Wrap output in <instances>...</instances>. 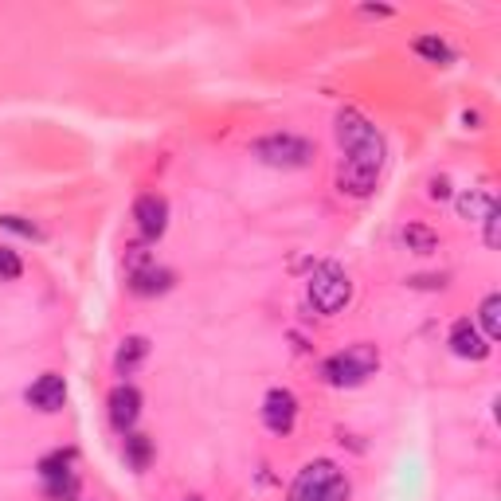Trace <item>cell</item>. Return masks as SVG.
<instances>
[{"instance_id":"9c48e42d","label":"cell","mask_w":501,"mask_h":501,"mask_svg":"<svg viewBox=\"0 0 501 501\" xmlns=\"http://www.w3.org/2000/svg\"><path fill=\"white\" fill-rule=\"evenodd\" d=\"M450 353L462 357V360H486L490 357V341L478 333L474 321H458L455 329H450Z\"/></svg>"},{"instance_id":"7402d4cb","label":"cell","mask_w":501,"mask_h":501,"mask_svg":"<svg viewBox=\"0 0 501 501\" xmlns=\"http://www.w3.org/2000/svg\"><path fill=\"white\" fill-rule=\"evenodd\" d=\"M0 228L16 231V235H28V240H40V228H35V223H28L24 216H0Z\"/></svg>"},{"instance_id":"52a82bcc","label":"cell","mask_w":501,"mask_h":501,"mask_svg":"<svg viewBox=\"0 0 501 501\" xmlns=\"http://www.w3.org/2000/svg\"><path fill=\"white\" fill-rule=\"evenodd\" d=\"M372 137H380V133H376V125L365 114H357V110H341V114H337V142L345 145V153L368 145Z\"/></svg>"},{"instance_id":"30bf717a","label":"cell","mask_w":501,"mask_h":501,"mask_svg":"<svg viewBox=\"0 0 501 501\" xmlns=\"http://www.w3.org/2000/svg\"><path fill=\"white\" fill-rule=\"evenodd\" d=\"M376 177H380V169L360 165V161H345L341 172H337V188H341L345 196H368L376 188Z\"/></svg>"},{"instance_id":"ba28073f","label":"cell","mask_w":501,"mask_h":501,"mask_svg":"<svg viewBox=\"0 0 501 501\" xmlns=\"http://www.w3.org/2000/svg\"><path fill=\"white\" fill-rule=\"evenodd\" d=\"M137 416H142V392H137L133 384H118L114 392H110V423H114L118 431H130Z\"/></svg>"},{"instance_id":"8992f818","label":"cell","mask_w":501,"mask_h":501,"mask_svg":"<svg viewBox=\"0 0 501 501\" xmlns=\"http://www.w3.org/2000/svg\"><path fill=\"white\" fill-rule=\"evenodd\" d=\"M133 223H137V231H142L145 240H157V235H165V228H169V204H165V196H157V192L137 196Z\"/></svg>"},{"instance_id":"ac0fdd59","label":"cell","mask_w":501,"mask_h":501,"mask_svg":"<svg viewBox=\"0 0 501 501\" xmlns=\"http://www.w3.org/2000/svg\"><path fill=\"white\" fill-rule=\"evenodd\" d=\"M416 55L431 59V63H450V59H455L450 44H443L438 35H419V40H416Z\"/></svg>"},{"instance_id":"2e32d148","label":"cell","mask_w":501,"mask_h":501,"mask_svg":"<svg viewBox=\"0 0 501 501\" xmlns=\"http://www.w3.org/2000/svg\"><path fill=\"white\" fill-rule=\"evenodd\" d=\"M125 458H130L133 470H145L149 458H153V443L145 435H125Z\"/></svg>"},{"instance_id":"3957f363","label":"cell","mask_w":501,"mask_h":501,"mask_svg":"<svg viewBox=\"0 0 501 501\" xmlns=\"http://www.w3.org/2000/svg\"><path fill=\"white\" fill-rule=\"evenodd\" d=\"M349 298H353V282H349L345 270H337L333 262H329V267H321L309 279V302H313L318 313H341L349 306Z\"/></svg>"},{"instance_id":"8fae6325","label":"cell","mask_w":501,"mask_h":501,"mask_svg":"<svg viewBox=\"0 0 501 501\" xmlns=\"http://www.w3.org/2000/svg\"><path fill=\"white\" fill-rule=\"evenodd\" d=\"M63 399H67V384H63V376H55V372H44L40 380L28 388V404L40 411H59Z\"/></svg>"},{"instance_id":"7a4b0ae2","label":"cell","mask_w":501,"mask_h":501,"mask_svg":"<svg viewBox=\"0 0 501 501\" xmlns=\"http://www.w3.org/2000/svg\"><path fill=\"white\" fill-rule=\"evenodd\" d=\"M255 157L270 169H302L313 161V145L294 133H270V137H259L255 142Z\"/></svg>"},{"instance_id":"44dd1931","label":"cell","mask_w":501,"mask_h":501,"mask_svg":"<svg viewBox=\"0 0 501 501\" xmlns=\"http://www.w3.org/2000/svg\"><path fill=\"white\" fill-rule=\"evenodd\" d=\"M24 274V262L16 250H8V247H0V279H8V282H16Z\"/></svg>"},{"instance_id":"277c9868","label":"cell","mask_w":501,"mask_h":501,"mask_svg":"<svg viewBox=\"0 0 501 501\" xmlns=\"http://www.w3.org/2000/svg\"><path fill=\"white\" fill-rule=\"evenodd\" d=\"M337 482H341L337 462L318 458V462H309V467L298 470V478L290 482V494H286V501H321Z\"/></svg>"},{"instance_id":"603a6c76","label":"cell","mask_w":501,"mask_h":501,"mask_svg":"<svg viewBox=\"0 0 501 501\" xmlns=\"http://www.w3.org/2000/svg\"><path fill=\"white\" fill-rule=\"evenodd\" d=\"M482 223H486V247H497V243H501V231H497V223H501V208L494 204L490 211H486V220H482Z\"/></svg>"},{"instance_id":"ffe728a7","label":"cell","mask_w":501,"mask_h":501,"mask_svg":"<svg viewBox=\"0 0 501 501\" xmlns=\"http://www.w3.org/2000/svg\"><path fill=\"white\" fill-rule=\"evenodd\" d=\"M71 450H55V455H47L44 462H40V474H44V482L47 478H63V474H71Z\"/></svg>"},{"instance_id":"4fadbf2b","label":"cell","mask_w":501,"mask_h":501,"mask_svg":"<svg viewBox=\"0 0 501 501\" xmlns=\"http://www.w3.org/2000/svg\"><path fill=\"white\" fill-rule=\"evenodd\" d=\"M145 357H149V341H145V337H125L122 349H118V357H114V365H118V372H130V368L142 365Z\"/></svg>"},{"instance_id":"cb8c5ba5","label":"cell","mask_w":501,"mask_h":501,"mask_svg":"<svg viewBox=\"0 0 501 501\" xmlns=\"http://www.w3.org/2000/svg\"><path fill=\"white\" fill-rule=\"evenodd\" d=\"M443 196H450V184H447V177H438V181H431V200H443Z\"/></svg>"},{"instance_id":"5b68a950","label":"cell","mask_w":501,"mask_h":501,"mask_svg":"<svg viewBox=\"0 0 501 501\" xmlns=\"http://www.w3.org/2000/svg\"><path fill=\"white\" fill-rule=\"evenodd\" d=\"M294 419H298L294 392H286V388H270L267 399H262V423H267V431L290 435L294 431Z\"/></svg>"},{"instance_id":"d6986e66","label":"cell","mask_w":501,"mask_h":501,"mask_svg":"<svg viewBox=\"0 0 501 501\" xmlns=\"http://www.w3.org/2000/svg\"><path fill=\"white\" fill-rule=\"evenodd\" d=\"M490 208H494V200L486 192H462L458 196V211L467 220H486V211H490Z\"/></svg>"},{"instance_id":"d4e9b609","label":"cell","mask_w":501,"mask_h":501,"mask_svg":"<svg viewBox=\"0 0 501 501\" xmlns=\"http://www.w3.org/2000/svg\"><path fill=\"white\" fill-rule=\"evenodd\" d=\"M321 501H349V486H345V482H337V486H333V490H329V494H325Z\"/></svg>"},{"instance_id":"7c38bea8","label":"cell","mask_w":501,"mask_h":501,"mask_svg":"<svg viewBox=\"0 0 501 501\" xmlns=\"http://www.w3.org/2000/svg\"><path fill=\"white\" fill-rule=\"evenodd\" d=\"M169 286H172V274H169V270H161V267H142V270H133V279H130V290H133V294H142V298L165 294Z\"/></svg>"},{"instance_id":"9a60e30c","label":"cell","mask_w":501,"mask_h":501,"mask_svg":"<svg viewBox=\"0 0 501 501\" xmlns=\"http://www.w3.org/2000/svg\"><path fill=\"white\" fill-rule=\"evenodd\" d=\"M44 497H47V501H74V497H79V478H74V474H63V478H47V482H44Z\"/></svg>"},{"instance_id":"6da1fadb","label":"cell","mask_w":501,"mask_h":501,"mask_svg":"<svg viewBox=\"0 0 501 501\" xmlns=\"http://www.w3.org/2000/svg\"><path fill=\"white\" fill-rule=\"evenodd\" d=\"M376 368H380L376 345H349V349H341V353H333L329 360H325L321 376L333 388H357V384H365Z\"/></svg>"},{"instance_id":"e0dca14e","label":"cell","mask_w":501,"mask_h":501,"mask_svg":"<svg viewBox=\"0 0 501 501\" xmlns=\"http://www.w3.org/2000/svg\"><path fill=\"white\" fill-rule=\"evenodd\" d=\"M478 318H482L486 341H497V337H501V298H497V294L486 298L482 309H478Z\"/></svg>"},{"instance_id":"5bb4252c","label":"cell","mask_w":501,"mask_h":501,"mask_svg":"<svg viewBox=\"0 0 501 501\" xmlns=\"http://www.w3.org/2000/svg\"><path fill=\"white\" fill-rule=\"evenodd\" d=\"M404 243H408V250H416V255H431V250L438 247V235L431 228H423V223H408Z\"/></svg>"}]
</instances>
